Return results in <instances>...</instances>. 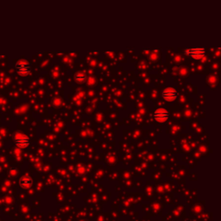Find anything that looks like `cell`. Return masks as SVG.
<instances>
[{
	"label": "cell",
	"mask_w": 221,
	"mask_h": 221,
	"mask_svg": "<svg viewBox=\"0 0 221 221\" xmlns=\"http://www.w3.org/2000/svg\"><path fill=\"white\" fill-rule=\"evenodd\" d=\"M154 117L158 122H164L169 117V113L167 109L158 108L154 113Z\"/></svg>",
	"instance_id": "obj_4"
},
{
	"label": "cell",
	"mask_w": 221,
	"mask_h": 221,
	"mask_svg": "<svg viewBox=\"0 0 221 221\" xmlns=\"http://www.w3.org/2000/svg\"><path fill=\"white\" fill-rule=\"evenodd\" d=\"M161 96L165 100L173 101L178 97V92L176 89L174 87H167L162 90Z\"/></svg>",
	"instance_id": "obj_3"
},
{
	"label": "cell",
	"mask_w": 221,
	"mask_h": 221,
	"mask_svg": "<svg viewBox=\"0 0 221 221\" xmlns=\"http://www.w3.org/2000/svg\"><path fill=\"white\" fill-rule=\"evenodd\" d=\"M16 72L21 75H27L30 72V66L26 60H19L15 65Z\"/></svg>",
	"instance_id": "obj_2"
},
{
	"label": "cell",
	"mask_w": 221,
	"mask_h": 221,
	"mask_svg": "<svg viewBox=\"0 0 221 221\" xmlns=\"http://www.w3.org/2000/svg\"><path fill=\"white\" fill-rule=\"evenodd\" d=\"M14 143L18 147L25 148L29 144V139L28 137H26L24 135H18L17 137H15L14 138Z\"/></svg>",
	"instance_id": "obj_5"
},
{
	"label": "cell",
	"mask_w": 221,
	"mask_h": 221,
	"mask_svg": "<svg viewBox=\"0 0 221 221\" xmlns=\"http://www.w3.org/2000/svg\"><path fill=\"white\" fill-rule=\"evenodd\" d=\"M20 185L22 186V188H29V187H30V186L32 185L31 178L29 176H24L23 178H21Z\"/></svg>",
	"instance_id": "obj_6"
},
{
	"label": "cell",
	"mask_w": 221,
	"mask_h": 221,
	"mask_svg": "<svg viewBox=\"0 0 221 221\" xmlns=\"http://www.w3.org/2000/svg\"><path fill=\"white\" fill-rule=\"evenodd\" d=\"M74 79H75V81H76L77 82L82 83V82H85V81H86V75L84 73L78 72L77 73H75Z\"/></svg>",
	"instance_id": "obj_7"
},
{
	"label": "cell",
	"mask_w": 221,
	"mask_h": 221,
	"mask_svg": "<svg viewBox=\"0 0 221 221\" xmlns=\"http://www.w3.org/2000/svg\"><path fill=\"white\" fill-rule=\"evenodd\" d=\"M186 55H188L194 59H201L205 55V48H190L185 50Z\"/></svg>",
	"instance_id": "obj_1"
}]
</instances>
